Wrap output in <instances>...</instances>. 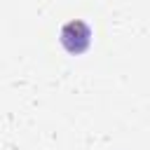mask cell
<instances>
[{
  "mask_svg": "<svg viewBox=\"0 0 150 150\" xmlns=\"http://www.w3.org/2000/svg\"><path fill=\"white\" fill-rule=\"evenodd\" d=\"M91 42V28L75 19V21H68L63 28H61V45L66 47V52L70 54H82Z\"/></svg>",
  "mask_w": 150,
  "mask_h": 150,
  "instance_id": "6da1fadb",
  "label": "cell"
}]
</instances>
